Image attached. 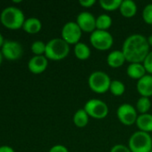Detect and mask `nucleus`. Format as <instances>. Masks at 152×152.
Listing matches in <instances>:
<instances>
[{
  "mask_svg": "<svg viewBox=\"0 0 152 152\" xmlns=\"http://www.w3.org/2000/svg\"><path fill=\"white\" fill-rule=\"evenodd\" d=\"M147 40H148V43H149L150 46H151L152 47V34L151 35H150V36L147 37Z\"/></svg>",
  "mask_w": 152,
  "mask_h": 152,
  "instance_id": "obj_33",
  "label": "nucleus"
},
{
  "mask_svg": "<svg viewBox=\"0 0 152 152\" xmlns=\"http://www.w3.org/2000/svg\"><path fill=\"white\" fill-rule=\"evenodd\" d=\"M151 27H152V25H151Z\"/></svg>",
  "mask_w": 152,
  "mask_h": 152,
  "instance_id": "obj_37",
  "label": "nucleus"
},
{
  "mask_svg": "<svg viewBox=\"0 0 152 152\" xmlns=\"http://www.w3.org/2000/svg\"><path fill=\"white\" fill-rule=\"evenodd\" d=\"M151 152H152V150H151Z\"/></svg>",
  "mask_w": 152,
  "mask_h": 152,
  "instance_id": "obj_35",
  "label": "nucleus"
},
{
  "mask_svg": "<svg viewBox=\"0 0 152 152\" xmlns=\"http://www.w3.org/2000/svg\"><path fill=\"white\" fill-rule=\"evenodd\" d=\"M126 73L129 77L138 81L146 75L147 71L142 63H130L127 66Z\"/></svg>",
  "mask_w": 152,
  "mask_h": 152,
  "instance_id": "obj_15",
  "label": "nucleus"
},
{
  "mask_svg": "<svg viewBox=\"0 0 152 152\" xmlns=\"http://www.w3.org/2000/svg\"><path fill=\"white\" fill-rule=\"evenodd\" d=\"M142 64L144 65V68H145L146 71L150 75H152V51H151L149 53V54L145 58V60L142 62Z\"/></svg>",
  "mask_w": 152,
  "mask_h": 152,
  "instance_id": "obj_27",
  "label": "nucleus"
},
{
  "mask_svg": "<svg viewBox=\"0 0 152 152\" xmlns=\"http://www.w3.org/2000/svg\"><path fill=\"white\" fill-rule=\"evenodd\" d=\"M136 126L139 128V131H142L145 133H151L152 132V115L146 114H140L136 120Z\"/></svg>",
  "mask_w": 152,
  "mask_h": 152,
  "instance_id": "obj_17",
  "label": "nucleus"
},
{
  "mask_svg": "<svg viewBox=\"0 0 152 152\" xmlns=\"http://www.w3.org/2000/svg\"><path fill=\"white\" fill-rule=\"evenodd\" d=\"M122 0H100L99 5L105 11L112 12L120 8Z\"/></svg>",
  "mask_w": 152,
  "mask_h": 152,
  "instance_id": "obj_24",
  "label": "nucleus"
},
{
  "mask_svg": "<svg viewBox=\"0 0 152 152\" xmlns=\"http://www.w3.org/2000/svg\"><path fill=\"white\" fill-rule=\"evenodd\" d=\"M142 19L147 23L152 25V3L148 4L142 11Z\"/></svg>",
  "mask_w": 152,
  "mask_h": 152,
  "instance_id": "obj_26",
  "label": "nucleus"
},
{
  "mask_svg": "<svg viewBox=\"0 0 152 152\" xmlns=\"http://www.w3.org/2000/svg\"><path fill=\"white\" fill-rule=\"evenodd\" d=\"M110 152H132L130 151V149L128 148V146H125V145H123V144H116L114 145L111 150Z\"/></svg>",
  "mask_w": 152,
  "mask_h": 152,
  "instance_id": "obj_28",
  "label": "nucleus"
},
{
  "mask_svg": "<svg viewBox=\"0 0 152 152\" xmlns=\"http://www.w3.org/2000/svg\"><path fill=\"white\" fill-rule=\"evenodd\" d=\"M136 88L141 96L148 98L152 96V75L146 74L143 77L139 79Z\"/></svg>",
  "mask_w": 152,
  "mask_h": 152,
  "instance_id": "obj_13",
  "label": "nucleus"
},
{
  "mask_svg": "<svg viewBox=\"0 0 152 152\" xmlns=\"http://www.w3.org/2000/svg\"><path fill=\"white\" fill-rule=\"evenodd\" d=\"M0 152H14V150L7 145L0 146Z\"/></svg>",
  "mask_w": 152,
  "mask_h": 152,
  "instance_id": "obj_31",
  "label": "nucleus"
},
{
  "mask_svg": "<svg viewBox=\"0 0 152 152\" xmlns=\"http://www.w3.org/2000/svg\"><path fill=\"white\" fill-rule=\"evenodd\" d=\"M111 82L110 77L101 70L93 71L88 78V85L90 90L99 94H103L109 90Z\"/></svg>",
  "mask_w": 152,
  "mask_h": 152,
  "instance_id": "obj_5",
  "label": "nucleus"
},
{
  "mask_svg": "<svg viewBox=\"0 0 152 152\" xmlns=\"http://www.w3.org/2000/svg\"><path fill=\"white\" fill-rule=\"evenodd\" d=\"M116 116L118 120L125 126H132L136 123L138 118L137 110L132 104L129 103H123L121 104L117 110Z\"/></svg>",
  "mask_w": 152,
  "mask_h": 152,
  "instance_id": "obj_9",
  "label": "nucleus"
},
{
  "mask_svg": "<svg viewBox=\"0 0 152 152\" xmlns=\"http://www.w3.org/2000/svg\"><path fill=\"white\" fill-rule=\"evenodd\" d=\"M25 20L23 12L16 6H7L0 14L1 23L10 29H18L22 28Z\"/></svg>",
  "mask_w": 152,
  "mask_h": 152,
  "instance_id": "obj_2",
  "label": "nucleus"
},
{
  "mask_svg": "<svg viewBox=\"0 0 152 152\" xmlns=\"http://www.w3.org/2000/svg\"><path fill=\"white\" fill-rule=\"evenodd\" d=\"M31 52L35 54V55H45V52H46V44L41 41V40H37L34 41L31 44L30 46Z\"/></svg>",
  "mask_w": 152,
  "mask_h": 152,
  "instance_id": "obj_25",
  "label": "nucleus"
},
{
  "mask_svg": "<svg viewBox=\"0 0 152 152\" xmlns=\"http://www.w3.org/2000/svg\"><path fill=\"white\" fill-rule=\"evenodd\" d=\"M150 45L142 34H132L123 43L122 52L129 63H142L149 54Z\"/></svg>",
  "mask_w": 152,
  "mask_h": 152,
  "instance_id": "obj_1",
  "label": "nucleus"
},
{
  "mask_svg": "<svg viewBox=\"0 0 152 152\" xmlns=\"http://www.w3.org/2000/svg\"><path fill=\"white\" fill-rule=\"evenodd\" d=\"M48 152H69V151L65 146L62 144H57V145L51 147Z\"/></svg>",
  "mask_w": 152,
  "mask_h": 152,
  "instance_id": "obj_29",
  "label": "nucleus"
},
{
  "mask_svg": "<svg viewBox=\"0 0 152 152\" xmlns=\"http://www.w3.org/2000/svg\"><path fill=\"white\" fill-rule=\"evenodd\" d=\"M73 53L75 57L80 61H86L90 57L91 51L90 47L82 42H79L74 45Z\"/></svg>",
  "mask_w": 152,
  "mask_h": 152,
  "instance_id": "obj_19",
  "label": "nucleus"
},
{
  "mask_svg": "<svg viewBox=\"0 0 152 152\" xmlns=\"http://www.w3.org/2000/svg\"><path fill=\"white\" fill-rule=\"evenodd\" d=\"M82 31L76 23V21H68L66 22L61 30L62 38L69 45H76L80 42L82 37Z\"/></svg>",
  "mask_w": 152,
  "mask_h": 152,
  "instance_id": "obj_8",
  "label": "nucleus"
},
{
  "mask_svg": "<svg viewBox=\"0 0 152 152\" xmlns=\"http://www.w3.org/2000/svg\"><path fill=\"white\" fill-rule=\"evenodd\" d=\"M84 110L87 112L90 118L95 119L105 118L109 112L107 103L99 99H90L84 105Z\"/></svg>",
  "mask_w": 152,
  "mask_h": 152,
  "instance_id": "obj_7",
  "label": "nucleus"
},
{
  "mask_svg": "<svg viewBox=\"0 0 152 152\" xmlns=\"http://www.w3.org/2000/svg\"><path fill=\"white\" fill-rule=\"evenodd\" d=\"M1 52L4 58L9 61H15L22 57L23 49L20 42L7 39L4 40V45L1 47Z\"/></svg>",
  "mask_w": 152,
  "mask_h": 152,
  "instance_id": "obj_10",
  "label": "nucleus"
},
{
  "mask_svg": "<svg viewBox=\"0 0 152 152\" xmlns=\"http://www.w3.org/2000/svg\"><path fill=\"white\" fill-rule=\"evenodd\" d=\"M95 3H96L95 0H81V1H79V4L82 7H85V8L91 7L93 4H95Z\"/></svg>",
  "mask_w": 152,
  "mask_h": 152,
  "instance_id": "obj_30",
  "label": "nucleus"
},
{
  "mask_svg": "<svg viewBox=\"0 0 152 152\" xmlns=\"http://www.w3.org/2000/svg\"><path fill=\"white\" fill-rule=\"evenodd\" d=\"M126 61V59L122 52V50H115L108 53L107 57V63L109 67L113 69H117L122 67L125 62Z\"/></svg>",
  "mask_w": 152,
  "mask_h": 152,
  "instance_id": "obj_14",
  "label": "nucleus"
},
{
  "mask_svg": "<svg viewBox=\"0 0 152 152\" xmlns=\"http://www.w3.org/2000/svg\"><path fill=\"white\" fill-rule=\"evenodd\" d=\"M109 91L114 96H121L125 92V86L120 80H112Z\"/></svg>",
  "mask_w": 152,
  "mask_h": 152,
  "instance_id": "obj_23",
  "label": "nucleus"
},
{
  "mask_svg": "<svg viewBox=\"0 0 152 152\" xmlns=\"http://www.w3.org/2000/svg\"><path fill=\"white\" fill-rule=\"evenodd\" d=\"M4 43V37H3V35H2V34L0 33V47H2V46H3Z\"/></svg>",
  "mask_w": 152,
  "mask_h": 152,
  "instance_id": "obj_32",
  "label": "nucleus"
},
{
  "mask_svg": "<svg viewBox=\"0 0 152 152\" xmlns=\"http://www.w3.org/2000/svg\"><path fill=\"white\" fill-rule=\"evenodd\" d=\"M91 45L99 51H108L114 44V37L108 30L96 29L90 36Z\"/></svg>",
  "mask_w": 152,
  "mask_h": 152,
  "instance_id": "obj_6",
  "label": "nucleus"
},
{
  "mask_svg": "<svg viewBox=\"0 0 152 152\" xmlns=\"http://www.w3.org/2000/svg\"><path fill=\"white\" fill-rule=\"evenodd\" d=\"M151 139H152V134H151Z\"/></svg>",
  "mask_w": 152,
  "mask_h": 152,
  "instance_id": "obj_36",
  "label": "nucleus"
},
{
  "mask_svg": "<svg viewBox=\"0 0 152 152\" xmlns=\"http://www.w3.org/2000/svg\"><path fill=\"white\" fill-rule=\"evenodd\" d=\"M48 65L47 58L45 55H34L28 62V69L33 74L43 73Z\"/></svg>",
  "mask_w": 152,
  "mask_h": 152,
  "instance_id": "obj_12",
  "label": "nucleus"
},
{
  "mask_svg": "<svg viewBox=\"0 0 152 152\" xmlns=\"http://www.w3.org/2000/svg\"><path fill=\"white\" fill-rule=\"evenodd\" d=\"M113 23L112 18L108 14H100L96 18V29L108 30Z\"/></svg>",
  "mask_w": 152,
  "mask_h": 152,
  "instance_id": "obj_21",
  "label": "nucleus"
},
{
  "mask_svg": "<svg viewBox=\"0 0 152 152\" xmlns=\"http://www.w3.org/2000/svg\"><path fill=\"white\" fill-rule=\"evenodd\" d=\"M41 28H42V23L40 20L35 17H30L26 19L22 25L23 30L30 34H36L39 32Z\"/></svg>",
  "mask_w": 152,
  "mask_h": 152,
  "instance_id": "obj_18",
  "label": "nucleus"
},
{
  "mask_svg": "<svg viewBox=\"0 0 152 152\" xmlns=\"http://www.w3.org/2000/svg\"><path fill=\"white\" fill-rule=\"evenodd\" d=\"M137 4L133 0H123L119 11L122 16L125 18H132L137 13Z\"/></svg>",
  "mask_w": 152,
  "mask_h": 152,
  "instance_id": "obj_16",
  "label": "nucleus"
},
{
  "mask_svg": "<svg viewBox=\"0 0 152 152\" xmlns=\"http://www.w3.org/2000/svg\"><path fill=\"white\" fill-rule=\"evenodd\" d=\"M89 119H90V117L87 114V112L84 110V109L78 110L73 117V124L77 127H80V128L85 127L89 123Z\"/></svg>",
  "mask_w": 152,
  "mask_h": 152,
  "instance_id": "obj_20",
  "label": "nucleus"
},
{
  "mask_svg": "<svg viewBox=\"0 0 152 152\" xmlns=\"http://www.w3.org/2000/svg\"><path fill=\"white\" fill-rule=\"evenodd\" d=\"M76 23L83 32L91 34L96 30V17L90 12H81L76 17Z\"/></svg>",
  "mask_w": 152,
  "mask_h": 152,
  "instance_id": "obj_11",
  "label": "nucleus"
},
{
  "mask_svg": "<svg viewBox=\"0 0 152 152\" xmlns=\"http://www.w3.org/2000/svg\"><path fill=\"white\" fill-rule=\"evenodd\" d=\"M3 58H4V56H3L2 52H1V50H0V65H1V63H2V61H3Z\"/></svg>",
  "mask_w": 152,
  "mask_h": 152,
  "instance_id": "obj_34",
  "label": "nucleus"
},
{
  "mask_svg": "<svg viewBox=\"0 0 152 152\" xmlns=\"http://www.w3.org/2000/svg\"><path fill=\"white\" fill-rule=\"evenodd\" d=\"M151 102L150 100V98L148 97H142L141 96L139 98V100L136 102V110L137 112H139L140 114H146L149 112V110H151Z\"/></svg>",
  "mask_w": 152,
  "mask_h": 152,
  "instance_id": "obj_22",
  "label": "nucleus"
},
{
  "mask_svg": "<svg viewBox=\"0 0 152 152\" xmlns=\"http://www.w3.org/2000/svg\"><path fill=\"white\" fill-rule=\"evenodd\" d=\"M70 53V45L67 44L62 37L53 38L46 43L45 56L47 60L62 61L65 59Z\"/></svg>",
  "mask_w": 152,
  "mask_h": 152,
  "instance_id": "obj_3",
  "label": "nucleus"
},
{
  "mask_svg": "<svg viewBox=\"0 0 152 152\" xmlns=\"http://www.w3.org/2000/svg\"><path fill=\"white\" fill-rule=\"evenodd\" d=\"M128 148L132 152H151L152 150L151 135L142 131L134 132L129 138Z\"/></svg>",
  "mask_w": 152,
  "mask_h": 152,
  "instance_id": "obj_4",
  "label": "nucleus"
}]
</instances>
